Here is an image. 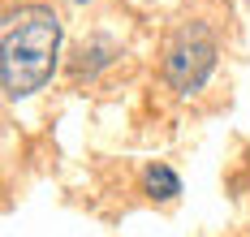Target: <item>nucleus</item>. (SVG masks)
I'll list each match as a JSON object with an SVG mask.
<instances>
[{"instance_id": "7ed1b4c3", "label": "nucleus", "mask_w": 250, "mask_h": 237, "mask_svg": "<svg viewBox=\"0 0 250 237\" xmlns=\"http://www.w3.org/2000/svg\"><path fill=\"white\" fill-rule=\"evenodd\" d=\"M143 181H147V194L155 198V203H173L177 194H181V177H177L168 164H151Z\"/></svg>"}, {"instance_id": "f03ea898", "label": "nucleus", "mask_w": 250, "mask_h": 237, "mask_svg": "<svg viewBox=\"0 0 250 237\" xmlns=\"http://www.w3.org/2000/svg\"><path fill=\"white\" fill-rule=\"evenodd\" d=\"M216 35L207 22H186V26L173 35V43H168V56H164V78L173 82V91L181 95H194L203 91V82L211 78V69H216Z\"/></svg>"}, {"instance_id": "f257e3e1", "label": "nucleus", "mask_w": 250, "mask_h": 237, "mask_svg": "<svg viewBox=\"0 0 250 237\" xmlns=\"http://www.w3.org/2000/svg\"><path fill=\"white\" fill-rule=\"evenodd\" d=\"M61 52V18L48 4H22L4 18L0 35V86L9 99L43 91Z\"/></svg>"}]
</instances>
